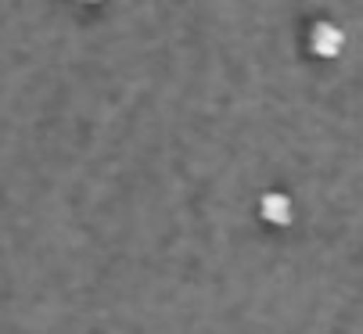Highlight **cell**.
Instances as JSON below:
<instances>
[{"label": "cell", "mask_w": 363, "mask_h": 334, "mask_svg": "<svg viewBox=\"0 0 363 334\" xmlns=\"http://www.w3.org/2000/svg\"><path fill=\"white\" fill-rule=\"evenodd\" d=\"M335 36H338L335 29L320 26V29H313V47H317L320 54H335V47H338V40H335Z\"/></svg>", "instance_id": "cell-2"}, {"label": "cell", "mask_w": 363, "mask_h": 334, "mask_svg": "<svg viewBox=\"0 0 363 334\" xmlns=\"http://www.w3.org/2000/svg\"><path fill=\"white\" fill-rule=\"evenodd\" d=\"M259 208H263V216H267L270 223H288V219H291V201H288L284 194H267Z\"/></svg>", "instance_id": "cell-1"}, {"label": "cell", "mask_w": 363, "mask_h": 334, "mask_svg": "<svg viewBox=\"0 0 363 334\" xmlns=\"http://www.w3.org/2000/svg\"><path fill=\"white\" fill-rule=\"evenodd\" d=\"M79 4H97V0H79Z\"/></svg>", "instance_id": "cell-3"}]
</instances>
